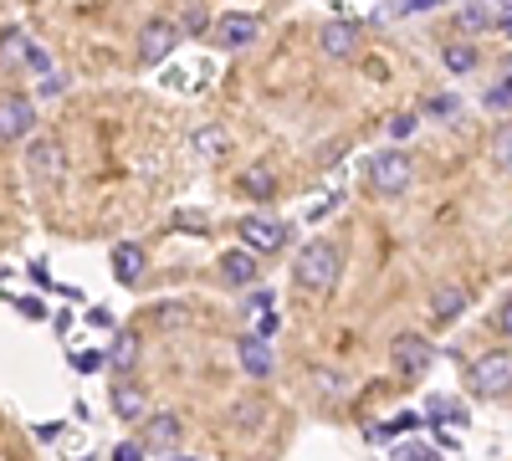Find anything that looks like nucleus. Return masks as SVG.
Returning <instances> with one entry per match:
<instances>
[{"instance_id": "1a4fd4ad", "label": "nucleus", "mask_w": 512, "mask_h": 461, "mask_svg": "<svg viewBox=\"0 0 512 461\" xmlns=\"http://www.w3.org/2000/svg\"><path fill=\"white\" fill-rule=\"evenodd\" d=\"M175 41H180V26L175 21H149L139 31V62L144 67H159L169 52H175Z\"/></svg>"}, {"instance_id": "2f4dec72", "label": "nucleus", "mask_w": 512, "mask_h": 461, "mask_svg": "<svg viewBox=\"0 0 512 461\" xmlns=\"http://www.w3.org/2000/svg\"><path fill=\"white\" fill-rule=\"evenodd\" d=\"M256 333H262V339H272V333H277V313H262V318H256Z\"/></svg>"}, {"instance_id": "4c0bfd02", "label": "nucleus", "mask_w": 512, "mask_h": 461, "mask_svg": "<svg viewBox=\"0 0 512 461\" xmlns=\"http://www.w3.org/2000/svg\"><path fill=\"white\" fill-rule=\"evenodd\" d=\"M410 11H425V6H441V0H405Z\"/></svg>"}, {"instance_id": "9b49d317", "label": "nucleus", "mask_w": 512, "mask_h": 461, "mask_svg": "<svg viewBox=\"0 0 512 461\" xmlns=\"http://www.w3.org/2000/svg\"><path fill=\"white\" fill-rule=\"evenodd\" d=\"M318 47H323V57H333V62L354 57V52H359V21H328V26L318 31Z\"/></svg>"}, {"instance_id": "e433bc0d", "label": "nucleus", "mask_w": 512, "mask_h": 461, "mask_svg": "<svg viewBox=\"0 0 512 461\" xmlns=\"http://www.w3.org/2000/svg\"><path fill=\"white\" fill-rule=\"evenodd\" d=\"M492 31H502V36H512V11H502V16L492 21Z\"/></svg>"}, {"instance_id": "6e6552de", "label": "nucleus", "mask_w": 512, "mask_h": 461, "mask_svg": "<svg viewBox=\"0 0 512 461\" xmlns=\"http://www.w3.org/2000/svg\"><path fill=\"white\" fill-rule=\"evenodd\" d=\"M180 436H185V421L175 410H159V415H149L144 421V451H154V456H164V451H175L180 446Z\"/></svg>"}, {"instance_id": "f704fd0d", "label": "nucleus", "mask_w": 512, "mask_h": 461, "mask_svg": "<svg viewBox=\"0 0 512 461\" xmlns=\"http://www.w3.org/2000/svg\"><path fill=\"white\" fill-rule=\"evenodd\" d=\"M88 323H98V328H113V313H108V308H93V313H88Z\"/></svg>"}, {"instance_id": "b1692460", "label": "nucleus", "mask_w": 512, "mask_h": 461, "mask_svg": "<svg viewBox=\"0 0 512 461\" xmlns=\"http://www.w3.org/2000/svg\"><path fill=\"white\" fill-rule=\"evenodd\" d=\"M246 313H251V318L272 313V287H246Z\"/></svg>"}, {"instance_id": "72a5a7b5", "label": "nucleus", "mask_w": 512, "mask_h": 461, "mask_svg": "<svg viewBox=\"0 0 512 461\" xmlns=\"http://www.w3.org/2000/svg\"><path fill=\"white\" fill-rule=\"evenodd\" d=\"M118 461H144V446H134V441L118 446Z\"/></svg>"}, {"instance_id": "4468645a", "label": "nucleus", "mask_w": 512, "mask_h": 461, "mask_svg": "<svg viewBox=\"0 0 512 461\" xmlns=\"http://www.w3.org/2000/svg\"><path fill=\"white\" fill-rule=\"evenodd\" d=\"M461 313H466V292L451 287V282H441V287L431 292V318H436V323H456Z\"/></svg>"}, {"instance_id": "9d476101", "label": "nucleus", "mask_w": 512, "mask_h": 461, "mask_svg": "<svg viewBox=\"0 0 512 461\" xmlns=\"http://www.w3.org/2000/svg\"><path fill=\"white\" fill-rule=\"evenodd\" d=\"M221 282L236 287V292H246V287L262 282V262H256V251H246V246L226 251V257H221Z\"/></svg>"}, {"instance_id": "7c9ffc66", "label": "nucleus", "mask_w": 512, "mask_h": 461, "mask_svg": "<svg viewBox=\"0 0 512 461\" xmlns=\"http://www.w3.org/2000/svg\"><path fill=\"white\" fill-rule=\"evenodd\" d=\"M497 328H502V333H507V339H512V298H507V303L497 308Z\"/></svg>"}, {"instance_id": "cd10ccee", "label": "nucleus", "mask_w": 512, "mask_h": 461, "mask_svg": "<svg viewBox=\"0 0 512 461\" xmlns=\"http://www.w3.org/2000/svg\"><path fill=\"white\" fill-rule=\"evenodd\" d=\"M487 103H492V108H512V77H507V82H497V88L487 93Z\"/></svg>"}, {"instance_id": "20e7f679", "label": "nucleus", "mask_w": 512, "mask_h": 461, "mask_svg": "<svg viewBox=\"0 0 512 461\" xmlns=\"http://www.w3.org/2000/svg\"><path fill=\"white\" fill-rule=\"evenodd\" d=\"M431 359H436V349H431L425 333H395L390 339V364L405 374V380H420V374L431 369Z\"/></svg>"}, {"instance_id": "393cba45", "label": "nucleus", "mask_w": 512, "mask_h": 461, "mask_svg": "<svg viewBox=\"0 0 512 461\" xmlns=\"http://www.w3.org/2000/svg\"><path fill=\"white\" fill-rule=\"evenodd\" d=\"M72 369H77V374H98V369H103V354H98V349H77V354H72Z\"/></svg>"}, {"instance_id": "7ed1b4c3", "label": "nucleus", "mask_w": 512, "mask_h": 461, "mask_svg": "<svg viewBox=\"0 0 512 461\" xmlns=\"http://www.w3.org/2000/svg\"><path fill=\"white\" fill-rule=\"evenodd\" d=\"M369 185H374L379 195H405V190L415 185L410 154H405V149H379V154L369 159Z\"/></svg>"}, {"instance_id": "412c9836", "label": "nucleus", "mask_w": 512, "mask_h": 461, "mask_svg": "<svg viewBox=\"0 0 512 461\" xmlns=\"http://www.w3.org/2000/svg\"><path fill=\"white\" fill-rule=\"evenodd\" d=\"M492 159H497L502 175H512V123H502V129L492 134Z\"/></svg>"}, {"instance_id": "c9c22d12", "label": "nucleus", "mask_w": 512, "mask_h": 461, "mask_svg": "<svg viewBox=\"0 0 512 461\" xmlns=\"http://www.w3.org/2000/svg\"><path fill=\"white\" fill-rule=\"evenodd\" d=\"M410 129H415V118H410V113H405V118H395V129H390V134H395V139H405V134H410Z\"/></svg>"}, {"instance_id": "2eb2a0df", "label": "nucleus", "mask_w": 512, "mask_h": 461, "mask_svg": "<svg viewBox=\"0 0 512 461\" xmlns=\"http://www.w3.org/2000/svg\"><path fill=\"white\" fill-rule=\"evenodd\" d=\"M236 190H241L246 200H262V205H267V200L277 195V175L267 170V164H251V170L236 180Z\"/></svg>"}, {"instance_id": "f257e3e1", "label": "nucleus", "mask_w": 512, "mask_h": 461, "mask_svg": "<svg viewBox=\"0 0 512 461\" xmlns=\"http://www.w3.org/2000/svg\"><path fill=\"white\" fill-rule=\"evenodd\" d=\"M292 277H297V287H303V292L328 298V292L338 287V277H344V251H338L333 241H308L303 251H297Z\"/></svg>"}, {"instance_id": "dca6fc26", "label": "nucleus", "mask_w": 512, "mask_h": 461, "mask_svg": "<svg viewBox=\"0 0 512 461\" xmlns=\"http://www.w3.org/2000/svg\"><path fill=\"white\" fill-rule=\"evenodd\" d=\"M113 415H118V421H144V390L134 380L113 385Z\"/></svg>"}, {"instance_id": "6ab92c4d", "label": "nucleus", "mask_w": 512, "mask_h": 461, "mask_svg": "<svg viewBox=\"0 0 512 461\" xmlns=\"http://www.w3.org/2000/svg\"><path fill=\"white\" fill-rule=\"evenodd\" d=\"M190 144H195L205 159H216V154H226V149H231V134H226V129H195V134H190Z\"/></svg>"}, {"instance_id": "423d86ee", "label": "nucleus", "mask_w": 512, "mask_h": 461, "mask_svg": "<svg viewBox=\"0 0 512 461\" xmlns=\"http://www.w3.org/2000/svg\"><path fill=\"white\" fill-rule=\"evenodd\" d=\"M26 164H31V175L41 185H62V175H67V154H62L57 139H31L26 144Z\"/></svg>"}, {"instance_id": "aec40b11", "label": "nucleus", "mask_w": 512, "mask_h": 461, "mask_svg": "<svg viewBox=\"0 0 512 461\" xmlns=\"http://www.w3.org/2000/svg\"><path fill=\"white\" fill-rule=\"evenodd\" d=\"M441 62H446V72H472L477 67V47L472 41H451V47L441 52Z\"/></svg>"}, {"instance_id": "39448f33", "label": "nucleus", "mask_w": 512, "mask_h": 461, "mask_svg": "<svg viewBox=\"0 0 512 461\" xmlns=\"http://www.w3.org/2000/svg\"><path fill=\"white\" fill-rule=\"evenodd\" d=\"M31 134H36V103L21 93H6L0 98V144H21Z\"/></svg>"}, {"instance_id": "58836bf2", "label": "nucleus", "mask_w": 512, "mask_h": 461, "mask_svg": "<svg viewBox=\"0 0 512 461\" xmlns=\"http://www.w3.org/2000/svg\"><path fill=\"white\" fill-rule=\"evenodd\" d=\"M507 77H512V52H507Z\"/></svg>"}, {"instance_id": "f8f14e48", "label": "nucleus", "mask_w": 512, "mask_h": 461, "mask_svg": "<svg viewBox=\"0 0 512 461\" xmlns=\"http://www.w3.org/2000/svg\"><path fill=\"white\" fill-rule=\"evenodd\" d=\"M236 354H241V369L251 374V380H267V374L277 369V359H272V344L262 339V333H246V339L236 344Z\"/></svg>"}, {"instance_id": "0eeeda50", "label": "nucleus", "mask_w": 512, "mask_h": 461, "mask_svg": "<svg viewBox=\"0 0 512 461\" xmlns=\"http://www.w3.org/2000/svg\"><path fill=\"white\" fill-rule=\"evenodd\" d=\"M236 231H241V246H246V251H267V257H272V251L287 246V226L272 221V216H246Z\"/></svg>"}, {"instance_id": "a878e982", "label": "nucleus", "mask_w": 512, "mask_h": 461, "mask_svg": "<svg viewBox=\"0 0 512 461\" xmlns=\"http://www.w3.org/2000/svg\"><path fill=\"white\" fill-rule=\"evenodd\" d=\"M26 67H31V72H52V57L41 52L36 41H26Z\"/></svg>"}, {"instance_id": "bb28decb", "label": "nucleus", "mask_w": 512, "mask_h": 461, "mask_svg": "<svg viewBox=\"0 0 512 461\" xmlns=\"http://www.w3.org/2000/svg\"><path fill=\"white\" fill-rule=\"evenodd\" d=\"M395 461H441V456H436L431 446H400V451H395Z\"/></svg>"}, {"instance_id": "c85d7f7f", "label": "nucleus", "mask_w": 512, "mask_h": 461, "mask_svg": "<svg viewBox=\"0 0 512 461\" xmlns=\"http://www.w3.org/2000/svg\"><path fill=\"white\" fill-rule=\"evenodd\" d=\"M431 415H441V421H461V405H451V400H431Z\"/></svg>"}, {"instance_id": "ddd939ff", "label": "nucleus", "mask_w": 512, "mask_h": 461, "mask_svg": "<svg viewBox=\"0 0 512 461\" xmlns=\"http://www.w3.org/2000/svg\"><path fill=\"white\" fill-rule=\"evenodd\" d=\"M139 272H144V246L118 241V246H113V277H118L123 287H134V282H139Z\"/></svg>"}, {"instance_id": "a211bd4d", "label": "nucleus", "mask_w": 512, "mask_h": 461, "mask_svg": "<svg viewBox=\"0 0 512 461\" xmlns=\"http://www.w3.org/2000/svg\"><path fill=\"white\" fill-rule=\"evenodd\" d=\"M216 26H221L226 47H246V41H256V26H262V21H256V16H226V21H216Z\"/></svg>"}, {"instance_id": "5701e85b", "label": "nucleus", "mask_w": 512, "mask_h": 461, "mask_svg": "<svg viewBox=\"0 0 512 461\" xmlns=\"http://www.w3.org/2000/svg\"><path fill=\"white\" fill-rule=\"evenodd\" d=\"M0 57H6L11 67H16V62H26V36H21L16 26H11L6 36H0Z\"/></svg>"}, {"instance_id": "f03ea898", "label": "nucleus", "mask_w": 512, "mask_h": 461, "mask_svg": "<svg viewBox=\"0 0 512 461\" xmlns=\"http://www.w3.org/2000/svg\"><path fill=\"white\" fill-rule=\"evenodd\" d=\"M466 380H472V395H482V400H507L512 395V349L482 354L472 369H466Z\"/></svg>"}, {"instance_id": "473e14b6", "label": "nucleus", "mask_w": 512, "mask_h": 461, "mask_svg": "<svg viewBox=\"0 0 512 461\" xmlns=\"http://www.w3.org/2000/svg\"><path fill=\"white\" fill-rule=\"evenodd\" d=\"M185 31H205V11H200V6L185 11Z\"/></svg>"}, {"instance_id": "c756f323", "label": "nucleus", "mask_w": 512, "mask_h": 461, "mask_svg": "<svg viewBox=\"0 0 512 461\" xmlns=\"http://www.w3.org/2000/svg\"><path fill=\"white\" fill-rule=\"evenodd\" d=\"M425 108H431L436 118H451V113H456V98H431V103H425Z\"/></svg>"}, {"instance_id": "4be33fe9", "label": "nucleus", "mask_w": 512, "mask_h": 461, "mask_svg": "<svg viewBox=\"0 0 512 461\" xmlns=\"http://www.w3.org/2000/svg\"><path fill=\"white\" fill-rule=\"evenodd\" d=\"M492 6H482V0H472V6H461V26L466 31H492Z\"/></svg>"}, {"instance_id": "f3484780", "label": "nucleus", "mask_w": 512, "mask_h": 461, "mask_svg": "<svg viewBox=\"0 0 512 461\" xmlns=\"http://www.w3.org/2000/svg\"><path fill=\"white\" fill-rule=\"evenodd\" d=\"M103 359L113 364V374H128V369L139 364V333L134 328H118V339H113V349Z\"/></svg>"}]
</instances>
